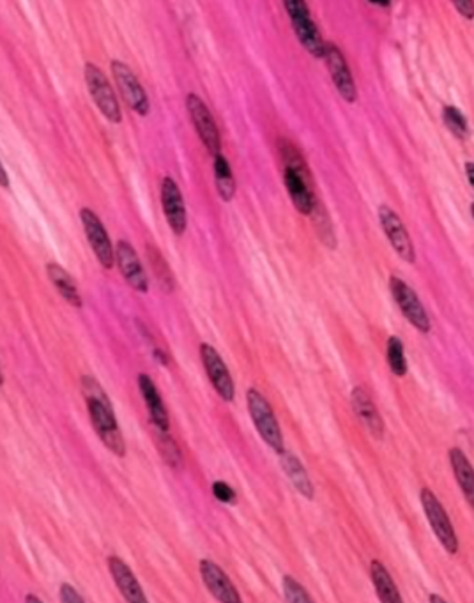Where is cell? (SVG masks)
Listing matches in <instances>:
<instances>
[{"mask_svg":"<svg viewBox=\"0 0 474 603\" xmlns=\"http://www.w3.org/2000/svg\"><path fill=\"white\" fill-rule=\"evenodd\" d=\"M46 274H48L50 282L53 283V287L57 289V292L66 302L75 308H81V296H80L77 282L62 265L53 264V263L46 264Z\"/></svg>","mask_w":474,"mask_h":603,"instance_id":"cell-22","label":"cell"},{"mask_svg":"<svg viewBox=\"0 0 474 603\" xmlns=\"http://www.w3.org/2000/svg\"><path fill=\"white\" fill-rule=\"evenodd\" d=\"M246 400H248V411L251 416V421L257 428V432L261 434V437L264 439V443L273 448L275 452H283V437H281V430L278 425L277 416L273 413L270 402L266 400V397L257 391L255 388H250L246 393Z\"/></svg>","mask_w":474,"mask_h":603,"instance_id":"cell-4","label":"cell"},{"mask_svg":"<svg viewBox=\"0 0 474 603\" xmlns=\"http://www.w3.org/2000/svg\"><path fill=\"white\" fill-rule=\"evenodd\" d=\"M283 597L287 603H314L307 589L290 575L283 577Z\"/></svg>","mask_w":474,"mask_h":603,"instance_id":"cell-30","label":"cell"},{"mask_svg":"<svg viewBox=\"0 0 474 603\" xmlns=\"http://www.w3.org/2000/svg\"><path fill=\"white\" fill-rule=\"evenodd\" d=\"M116 263H118L124 280L128 282V285L131 289H135L137 292H142V294H146L149 291L147 274L142 267V263H140L135 248L124 239H120L116 244Z\"/></svg>","mask_w":474,"mask_h":603,"instance_id":"cell-15","label":"cell"},{"mask_svg":"<svg viewBox=\"0 0 474 603\" xmlns=\"http://www.w3.org/2000/svg\"><path fill=\"white\" fill-rule=\"evenodd\" d=\"M278 456H280V465L285 471L290 483L294 485V489L299 492L303 497L314 499V485H312V482L307 474V469L299 462V458L294 456L292 453L287 452V450L278 453Z\"/></svg>","mask_w":474,"mask_h":603,"instance_id":"cell-20","label":"cell"},{"mask_svg":"<svg viewBox=\"0 0 474 603\" xmlns=\"http://www.w3.org/2000/svg\"><path fill=\"white\" fill-rule=\"evenodd\" d=\"M80 220L85 230L87 241H89L90 248L94 250L100 264L103 265L105 269H112V265L116 263V250L112 248L107 228L103 226L98 215L89 207H83L80 211Z\"/></svg>","mask_w":474,"mask_h":603,"instance_id":"cell-9","label":"cell"},{"mask_svg":"<svg viewBox=\"0 0 474 603\" xmlns=\"http://www.w3.org/2000/svg\"><path fill=\"white\" fill-rule=\"evenodd\" d=\"M283 7L292 22L294 33L299 39V43L316 57V59H324L326 53V41L322 39V34L317 27L316 22L310 16L308 4L303 0H287L283 2Z\"/></svg>","mask_w":474,"mask_h":603,"instance_id":"cell-3","label":"cell"},{"mask_svg":"<svg viewBox=\"0 0 474 603\" xmlns=\"http://www.w3.org/2000/svg\"><path fill=\"white\" fill-rule=\"evenodd\" d=\"M200 577L207 591L220 603H242L232 580L218 565L209 560L200 561Z\"/></svg>","mask_w":474,"mask_h":603,"instance_id":"cell-16","label":"cell"},{"mask_svg":"<svg viewBox=\"0 0 474 603\" xmlns=\"http://www.w3.org/2000/svg\"><path fill=\"white\" fill-rule=\"evenodd\" d=\"M200 359H202V365L207 372V378L211 380L213 388L216 389V393L225 402H234L236 384H234V378L231 376L227 365L223 363L222 356L218 354V350L214 347H211L209 343H202L200 345Z\"/></svg>","mask_w":474,"mask_h":603,"instance_id":"cell-8","label":"cell"},{"mask_svg":"<svg viewBox=\"0 0 474 603\" xmlns=\"http://www.w3.org/2000/svg\"><path fill=\"white\" fill-rule=\"evenodd\" d=\"M450 462L451 469L455 474V480L464 493L468 504L473 508L474 512V467L466 456V453L460 448H451L450 450Z\"/></svg>","mask_w":474,"mask_h":603,"instance_id":"cell-21","label":"cell"},{"mask_svg":"<svg viewBox=\"0 0 474 603\" xmlns=\"http://www.w3.org/2000/svg\"><path fill=\"white\" fill-rule=\"evenodd\" d=\"M186 109H188V113L194 120L198 137H200L202 144L207 148V151L211 152L213 156L222 154L220 152V148H222L220 131H218V126L214 122L213 113L207 109L204 100L197 94H188L186 96Z\"/></svg>","mask_w":474,"mask_h":603,"instance_id":"cell-10","label":"cell"},{"mask_svg":"<svg viewBox=\"0 0 474 603\" xmlns=\"http://www.w3.org/2000/svg\"><path fill=\"white\" fill-rule=\"evenodd\" d=\"M213 493L223 504H234L236 502V492L225 482H214L213 483Z\"/></svg>","mask_w":474,"mask_h":603,"instance_id":"cell-31","label":"cell"},{"mask_svg":"<svg viewBox=\"0 0 474 603\" xmlns=\"http://www.w3.org/2000/svg\"><path fill=\"white\" fill-rule=\"evenodd\" d=\"M83 75H85L89 94L92 96L100 112L103 113L110 122L118 124L122 120L120 105H118V96H116L112 85L109 83L107 76L103 75V72L92 62H85Z\"/></svg>","mask_w":474,"mask_h":603,"instance_id":"cell-5","label":"cell"},{"mask_svg":"<svg viewBox=\"0 0 474 603\" xmlns=\"http://www.w3.org/2000/svg\"><path fill=\"white\" fill-rule=\"evenodd\" d=\"M81 393L87 400V409L92 421V426L101 439V443L110 450L116 453L118 456L126 455V443L124 437L118 430V417L114 413L112 402L101 384L90 376L81 378Z\"/></svg>","mask_w":474,"mask_h":603,"instance_id":"cell-1","label":"cell"},{"mask_svg":"<svg viewBox=\"0 0 474 603\" xmlns=\"http://www.w3.org/2000/svg\"><path fill=\"white\" fill-rule=\"evenodd\" d=\"M147 248V254H149V259H151V265H153V271L158 278L159 285L166 291V292H172L174 291V276H172V271L168 264L165 263V259L161 257L158 250L155 246H146Z\"/></svg>","mask_w":474,"mask_h":603,"instance_id":"cell-27","label":"cell"},{"mask_svg":"<svg viewBox=\"0 0 474 603\" xmlns=\"http://www.w3.org/2000/svg\"><path fill=\"white\" fill-rule=\"evenodd\" d=\"M390 289L392 294L395 298V302L398 308L402 310L403 317L422 333H429L431 331V319L423 308V304L420 302L418 294L400 278L392 276L390 278Z\"/></svg>","mask_w":474,"mask_h":603,"instance_id":"cell-11","label":"cell"},{"mask_svg":"<svg viewBox=\"0 0 474 603\" xmlns=\"http://www.w3.org/2000/svg\"><path fill=\"white\" fill-rule=\"evenodd\" d=\"M442 120L448 126V129L460 140L468 139L469 135V128H468V120L462 115V112L455 107H444L442 110Z\"/></svg>","mask_w":474,"mask_h":603,"instance_id":"cell-28","label":"cell"},{"mask_svg":"<svg viewBox=\"0 0 474 603\" xmlns=\"http://www.w3.org/2000/svg\"><path fill=\"white\" fill-rule=\"evenodd\" d=\"M422 499V506L423 512L427 515V521L431 524V528L434 531L439 543L444 547V550L448 554H457L459 552V538L455 534V529L451 526V521L446 513V510L442 508L441 501L435 497L434 492L431 489H423L420 493Z\"/></svg>","mask_w":474,"mask_h":603,"instance_id":"cell-6","label":"cell"},{"mask_svg":"<svg viewBox=\"0 0 474 603\" xmlns=\"http://www.w3.org/2000/svg\"><path fill=\"white\" fill-rule=\"evenodd\" d=\"M466 174H468V179L471 183V187L474 188V163H468L466 165Z\"/></svg>","mask_w":474,"mask_h":603,"instance_id":"cell-34","label":"cell"},{"mask_svg":"<svg viewBox=\"0 0 474 603\" xmlns=\"http://www.w3.org/2000/svg\"><path fill=\"white\" fill-rule=\"evenodd\" d=\"M280 156L283 161V183L290 195L294 207L301 215H312L316 207V193L312 187V177L308 167L290 142L280 140Z\"/></svg>","mask_w":474,"mask_h":603,"instance_id":"cell-2","label":"cell"},{"mask_svg":"<svg viewBox=\"0 0 474 603\" xmlns=\"http://www.w3.org/2000/svg\"><path fill=\"white\" fill-rule=\"evenodd\" d=\"M25 603H43V602H41L38 597H34V595H27V598H25Z\"/></svg>","mask_w":474,"mask_h":603,"instance_id":"cell-36","label":"cell"},{"mask_svg":"<svg viewBox=\"0 0 474 603\" xmlns=\"http://www.w3.org/2000/svg\"><path fill=\"white\" fill-rule=\"evenodd\" d=\"M138 389H140V393L144 397V402L149 409L155 430L168 432V415H166L165 404L159 397L158 389H156L153 378L146 376V374H140L138 376Z\"/></svg>","mask_w":474,"mask_h":603,"instance_id":"cell-19","label":"cell"},{"mask_svg":"<svg viewBox=\"0 0 474 603\" xmlns=\"http://www.w3.org/2000/svg\"><path fill=\"white\" fill-rule=\"evenodd\" d=\"M471 213H473V216H474V204H473V206H471Z\"/></svg>","mask_w":474,"mask_h":603,"instance_id":"cell-38","label":"cell"},{"mask_svg":"<svg viewBox=\"0 0 474 603\" xmlns=\"http://www.w3.org/2000/svg\"><path fill=\"white\" fill-rule=\"evenodd\" d=\"M386 359L396 378H403L407 374V359H405V349L402 340L392 337L386 345Z\"/></svg>","mask_w":474,"mask_h":603,"instance_id":"cell-25","label":"cell"},{"mask_svg":"<svg viewBox=\"0 0 474 603\" xmlns=\"http://www.w3.org/2000/svg\"><path fill=\"white\" fill-rule=\"evenodd\" d=\"M0 177H2V187L5 188L7 187V176H5V170L0 168Z\"/></svg>","mask_w":474,"mask_h":603,"instance_id":"cell-37","label":"cell"},{"mask_svg":"<svg viewBox=\"0 0 474 603\" xmlns=\"http://www.w3.org/2000/svg\"><path fill=\"white\" fill-rule=\"evenodd\" d=\"M324 62L329 70V75L333 78L338 94L349 101L355 103L357 91H356L355 80L351 75L349 64L344 57V53L340 52V48L335 43H326V53H324Z\"/></svg>","mask_w":474,"mask_h":603,"instance_id":"cell-13","label":"cell"},{"mask_svg":"<svg viewBox=\"0 0 474 603\" xmlns=\"http://www.w3.org/2000/svg\"><path fill=\"white\" fill-rule=\"evenodd\" d=\"M161 204H163L165 218L172 228V232L175 235H183L188 226L186 206H185L181 189L172 177H163V181H161Z\"/></svg>","mask_w":474,"mask_h":603,"instance_id":"cell-12","label":"cell"},{"mask_svg":"<svg viewBox=\"0 0 474 603\" xmlns=\"http://www.w3.org/2000/svg\"><path fill=\"white\" fill-rule=\"evenodd\" d=\"M379 220H381V225H383L386 237L390 239L392 246L395 248L398 257L403 259L405 263L412 264L414 259H416L414 246H412V241H411L405 226L402 224V220L396 216L395 211L388 206H381L379 207Z\"/></svg>","mask_w":474,"mask_h":603,"instance_id":"cell-14","label":"cell"},{"mask_svg":"<svg viewBox=\"0 0 474 603\" xmlns=\"http://www.w3.org/2000/svg\"><path fill=\"white\" fill-rule=\"evenodd\" d=\"M156 436L159 437V453L163 455V458L166 460V464H170L172 467H179L181 465V452H179L175 441L170 437L168 432H159V430H156Z\"/></svg>","mask_w":474,"mask_h":603,"instance_id":"cell-29","label":"cell"},{"mask_svg":"<svg viewBox=\"0 0 474 603\" xmlns=\"http://www.w3.org/2000/svg\"><path fill=\"white\" fill-rule=\"evenodd\" d=\"M109 568L112 573V579L118 588V591L122 593V597L126 598L128 603H149L147 597L144 593V589L140 588L137 577L133 575V571L129 570V566L126 565L120 558H109Z\"/></svg>","mask_w":474,"mask_h":603,"instance_id":"cell-17","label":"cell"},{"mask_svg":"<svg viewBox=\"0 0 474 603\" xmlns=\"http://www.w3.org/2000/svg\"><path fill=\"white\" fill-rule=\"evenodd\" d=\"M429 602L431 603H448L442 597H439V595H431L429 597Z\"/></svg>","mask_w":474,"mask_h":603,"instance_id":"cell-35","label":"cell"},{"mask_svg":"<svg viewBox=\"0 0 474 603\" xmlns=\"http://www.w3.org/2000/svg\"><path fill=\"white\" fill-rule=\"evenodd\" d=\"M213 168H214V181H216L218 195L222 196L223 202H231L236 195V179H234L232 168L223 154L214 156Z\"/></svg>","mask_w":474,"mask_h":603,"instance_id":"cell-24","label":"cell"},{"mask_svg":"<svg viewBox=\"0 0 474 603\" xmlns=\"http://www.w3.org/2000/svg\"><path fill=\"white\" fill-rule=\"evenodd\" d=\"M370 577L381 603H403L390 571L381 561L374 560L370 563Z\"/></svg>","mask_w":474,"mask_h":603,"instance_id":"cell-23","label":"cell"},{"mask_svg":"<svg viewBox=\"0 0 474 603\" xmlns=\"http://www.w3.org/2000/svg\"><path fill=\"white\" fill-rule=\"evenodd\" d=\"M314 215V224H316L317 235L320 237V241L329 246V248H335L337 246V235H335V230H333V224L331 220L327 218L324 207L316 202V207L312 211Z\"/></svg>","mask_w":474,"mask_h":603,"instance_id":"cell-26","label":"cell"},{"mask_svg":"<svg viewBox=\"0 0 474 603\" xmlns=\"http://www.w3.org/2000/svg\"><path fill=\"white\" fill-rule=\"evenodd\" d=\"M453 7L468 20H473L474 18V2L471 0H462V2H455Z\"/></svg>","mask_w":474,"mask_h":603,"instance_id":"cell-33","label":"cell"},{"mask_svg":"<svg viewBox=\"0 0 474 603\" xmlns=\"http://www.w3.org/2000/svg\"><path fill=\"white\" fill-rule=\"evenodd\" d=\"M351 402L355 407V413L357 417H361V421L366 425V428L370 430V434L375 439H383L384 436V421L379 415L377 407L374 406L372 398L368 397V393L363 388H355L351 393Z\"/></svg>","mask_w":474,"mask_h":603,"instance_id":"cell-18","label":"cell"},{"mask_svg":"<svg viewBox=\"0 0 474 603\" xmlns=\"http://www.w3.org/2000/svg\"><path fill=\"white\" fill-rule=\"evenodd\" d=\"M59 595H61V602L62 603H85L83 598L80 597L79 591L71 584H66V582L61 586Z\"/></svg>","mask_w":474,"mask_h":603,"instance_id":"cell-32","label":"cell"},{"mask_svg":"<svg viewBox=\"0 0 474 603\" xmlns=\"http://www.w3.org/2000/svg\"><path fill=\"white\" fill-rule=\"evenodd\" d=\"M110 70H112V75L118 81V91H120L122 100L126 101V105L133 112L138 113L140 117H146L151 110V105H149V98H147L144 87L140 85L137 75L122 61H112Z\"/></svg>","mask_w":474,"mask_h":603,"instance_id":"cell-7","label":"cell"}]
</instances>
